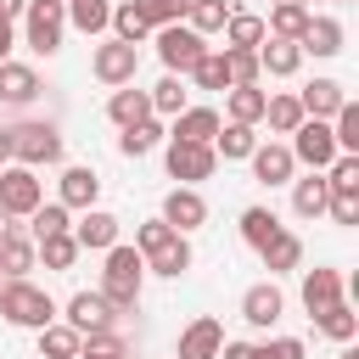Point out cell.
<instances>
[{
  "label": "cell",
  "instance_id": "6da1fadb",
  "mask_svg": "<svg viewBox=\"0 0 359 359\" xmlns=\"http://www.w3.org/2000/svg\"><path fill=\"white\" fill-rule=\"evenodd\" d=\"M135 252L146 258L151 275H180V269H191V241H185L180 230H168L163 219H146V224L135 230Z\"/></svg>",
  "mask_w": 359,
  "mask_h": 359
},
{
  "label": "cell",
  "instance_id": "7a4b0ae2",
  "mask_svg": "<svg viewBox=\"0 0 359 359\" xmlns=\"http://www.w3.org/2000/svg\"><path fill=\"white\" fill-rule=\"evenodd\" d=\"M140 280H146V258L135 247H107V269H101V297L112 303V314H129L140 303Z\"/></svg>",
  "mask_w": 359,
  "mask_h": 359
},
{
  "label": "cell",
  "instance_id": "3957f363",
  "mask_svg": "<svg viewBox=\"0 0 359 359\" xmlns=\"http://www.w3.org/2000/svg\"><path fill=\"white\" fill-rule=\"evenodd\" d=\"M0 314H6L11 325L45 331V325L56 320V303H50V292H39V286H28V280H6V286H0Z\"/></svg>",
  "mask_w": 359,
  "mask_h": 359
},
{
  "label": "cell",
  "instance_id": "277c9868",
  "mask_svg": "<svg viewBox=\"0 0 359 359\" xmlns=\"http://www.w3.org/2000/svg\"><path fill=\"white\" fill-rule=\"evenodd\" d=\"M337 157H342V151H337V140H331V123L303 118V123L292 129V163H309L314 174H325Z\"/></svg>",
  "mask_w": 359,
  "mask_h": 359
},
{
  "label": "cell",
  "instance_id": "5b68a950",
  "mask_svg": "<svg viewBox=\"0 0 359 359\" xmlns=\"http://www.w3.org/2000/svg\"><path fill=\"white\" fill-rule=\"evenodd\" d=\"M62 28H67L62 0H28V11H22V34H28V45H34L39 56H50V50L62 45Z\"/></svg>",
  "mask_w": 359,
  "mask_h": 359
},
{
  "label": "cell",
  "instance_id": "8992f818",
  "mask_svg": "<svg viewBox=\"0 0 359 359\" xmlns=\"http://www.w3.org/2000/svg\"><path fill=\"white\" fill-rule=\"evenodd\" d=\"M157 56H163L168 73H191V67L208 56V45H202V34H191L185 22H168V28H157Z\"/></svg>",
  "mask_w": 359,
  "mask_h": 359
},
{
  "label": "cell",
  "instance_id": "52a82bcc",
  "mask_svg": "<svg viewBox=\"0 0 359 359\" xmlns=\"http://www.w3.org/2000/svg\"><path fill=\"white\" fill-rule=\"evenodd\" d=\"M45 202V185L34 180V168H0V213H11V219H28L34 208Z\"/></svg>",
  "mask_w": 359,
  "mask_h": 359
},
{
  "label": "cell",
  "instance_id": "ba28073f",
  "mask_svg": "<svg viewBox=\"0 0 359 359\" xmlns=\"http://www.w3.org/2000/svg\"><path fill=\"white\" fill-rule=\"evenodd\" d=\"M11 157H17L22 168L56 163V157H62V135H56L50 123H22V129H11Z\"/></svg>",
  "mask_w": 359,
  "mask_h": 359
},
{
  "label": "cell",
  "instance_id": "9c48e42d",
  "mask_svg": "<svg viewBox=\"0 0 359 359\" xmlns=\"http://www.w3.org/2000/svg\"><path fill=\"white\" fill-rule=\"evenodd\" d=\"M90 67H95L101 84H118V90H123V84H135V73H140V50L123 45V39H112V45H95V62H90Z\"/></svg>",
  "mask_w": 359,
  "mask_h": 359
},
{
  "label": "cell",
  "instance_id": "30bf717a",
  "mask_svg": "<svg viewBox=\"0 0 359 359\" xmlns=\"http://www.w3.org/2000/svg\"><path fill=\"white\" fill-rule=\"evenodd\" d=\"M213 168H219V157H213V146H191V140H168V174H174L180 185H196V180H213Z\"/></svg>",
  "mask_w": 359,
  "mask_h": 359
},
{
  "label": "cell",
  "instance_id": "8fae6325",
  "mask_svg": "<svg viewBox=\"0 0 359 359\" xmlns=\"http://www.w3.org/2000/svg\"><path fill=\"white\" fill-rule=\"evenodd\" d=\"M112 303L101 297V292H73L67 297V325L79 331V337H95V331H112Z\"/></svg>",
  "mask_w": 359,
  "mask_h": 359
},
{
  "label": "cell",
  "instance_id": "7c38bea8",
  "mask_svg": "<svg viewBox=\"0 0 359 359\" xmlns=\"http://www.w3.org/2000/svg\"><path fill=\"white\" fill-rule=\"evenodd\" d=\"M163 224L185 236V230H196V224H208V202H202V196H196L191 185H174V191L163 196Z\"/></svg>",
  "mask_w": 359,
  "mask_h": 359
},
{
  "label": "cell",
  "instance_id": "4fadbf2b",
  "mask_svg": "<svg viewBox=\"0 0 359 359\" xmlns=\"http://www.w3.org/2000/svg\"><path fill=\"white\" fill-rule=\"evenodd\" d=\"M219 348H224V325L213 314H196L180 331V359H219Z\"/></svg>",
  "mask_w": 359,
  "mask_h": 359
},
{
  "label": "cell",
  "instance_id": "5bb4252c",
  "mask_svg": "<svg viewBox=\"0 0 359 359\" xmlns=\"http://www.w3.org/2000/svg\"><path fill=\"white\" fill-rule=\"evenodd\" d=\"M280 309H286V297H280V286H269V280H258V286L241 292V320H247V325H275Z\"/></svg>",
  "mask_w": 359,
  "mask_h": 359
},
{
  "label": "cell",
  "instance_id": "9a60e30c",
  "mask_svg": "<svg viewBox=\"0 0 359 359\" xmlns=\"http://www.w3.org/2000/svg\"><path fill=\"white\" fill-rule=\"evenodd\" d=\"M67 236H73L79 247H101V252H107V247H118V219L101 213V208H84V219H79Z\"/></svg>",
  "mask_w": 359,
  "mask_h": 359
},
{
  "label": "cell",
  "instance_id": "2e32d148",
  "mask_svg": "<svg viewBox=\"0 0 359 359\" xmlns=\"http://www.w3.org/2000/svg\"><path fill=\"white\" fill-rule=\"evenodd\" d=\"M331 303H342V275L337 269H309L303 275V309L309 314H325Z\"/></svg>",
  "mask_w": 359,
  "mask_h": 359
},
{
  "label": "cell",
  "instance_id": "e0dca14e",
  "mask_svg": "<svg viewBox=\"0 0 359 359\" xmlns=\"http://www.w3.org/2000/svg\"><path fill=\"white\" fill-rule=\"evenodd\" d=\"M342 101H348V95H342V84H337V79H314V84L297 95L303 118H320V123H325V118H337V107H342Z\"/></svg>",
  "mask_w": 359,
  "mask_h": 359
},
{
  "label": "cell",
  "instance_id": "ac0fdd59",
  "mask_svg": "<svg viewBox=\"0 0 359 359\" xmlns=\"http://www.w3.org/2000/svg\"><path fill=\"white\" fill-rule=\"evenodd\" d=\"M213 135H219V112H213V107H185V112L174 118V140L213 146Z\"/></svg>",
  "mask_w": 359,
  "mask_h": 359
},
{
  "label": "cell",
  "instance_id": "d6986e66",
  "mask_svg": "<svg viewBox=\"0 0 359 359\" xmlns=\"http://www.w3.org/2000/svg\"><path fill=\"white\" fill-rule=\"evenodd\" d=\"M247 163H252V174H258L264 185H286L292 168H297V163H292V146H252Z\"/></svg>",
  "mask_w": 359,
  "mask_h": 359
},
{
  "label": "cell",
  "instance_id": "ffe728a7",
  "mask_svg": "<svg viewBox=\"0 0 359 359\" xmlns=\"http://www.w3.org/2000/svg\"><path fill=\"white\" fill-rule=\"evenodd\" d=\"M0 269H6L11 280H22V275L34 269V241L22 236V224H6V236H0Z\"/></svg>",
  "mask_w": 359,
  "mask_h": 359
},
{
  "label": "cell",
  "instance_id": "44dd1931",
  "mask_svg": "<svg viewBox=\"0 0 359 359\" xmlns=\"http://www.w3.org/2000/svg\"><path fill=\"white\" fill-rule=\"evenodd\" d=\"M34 95H39L34 67H22V62H0V101H6V107H28Z\"/></svg>",
  "mask_w": 359,
  "mask_h": 359
},
{
  "label": "cell",
  "instance_id": "7402d4cb",
  "mask_svg": "<svg viewBox=\"0 0 359 359\" xmlns=\"http://www.w3.org/2000/svg\"><path fill=\"white\" fill-rule=\"evenodd\" d=\"M95 196H101V180H95V168H62V208H95Z\"/></svg>",
  "mask_w": 359,
  "mask_h": 359
},
{
  "label": "cell",
  "instance_id": "603a6c76",
  "mask_svg": "<svg viewBox=\"0 0 359 359\" xmlns=\"http://www.w3.org/2000/svg\"><path fill=\"white\" fill-rule=\"evenodd\" d=\"M297 50H314V56H337V50H342V22H337V17H309V28H303Z\"/></svg>",
  "mask_w": 359,
  "mask_h": 359
},
{
  "label": "cell",
  "instance_id": "cb8c5ba5",
  "mask_svg": "<svg viewBox=\"0 0 359 359\" xmlns=\"http://www.w3.org/2000/svg\"><path fill=\"white\" fill-rule=\"evenodd\" d=\"M303 67V50H297V39H269V45H258V73H275V79H286V73H297Z\"/></svg>",
  "mask_w": 359,
  "mask_h": 359
},
{
  "label": "cell",
  "instance_id": "d4e9b609",
  "mask_svg": "<svg viewBox=\"0 0 359 359\" xmlns=\"http://www.w3.org/2000/svg\"><path fill=\"white\" fill-rule=\"evenodd\" d=\"M107 118L118 123V129H129V123H146L151 118V101H146V90H112V101H107Z\"/></svg>",
  "mask_w": 359,
  "mask_h": 359
},
{
  "label": "cell",
  "instance_id": "484cf974",
  "mask_svg": "<svg viewBox=\"0 0 359 359\" xmlns=\"http://www.w3.org/2000/svg\"><path fill=\"white\" fill-rule=\"evenodd\" d=\"M224 39H230V50H258V45H264V17L230 11V17H224Z\"/></svg>",
  "mask_w": 359,
  "mask_h": 359
},
{
  "label": "cell",
  "instance_id": "4316f807",
  "mask_svg": "<svg viewBox=\"0 0 359 359\" xmlns=\"http://www.w3.org/2000/svg\"><path fill=\"white\" fill-rule=\"evenodd\" d=\"M325 202H331L325 174H309V180H297V185H292V208H297L303 219H320V213H325Z\"/></svg>",
  "mask_w": 359,
  "mask_h": 359
},
{
  "label": "cell",
  "instance_id": "83f0119b",
  "mask_svg": "<svg viewBox=\"0 0 359 359\" xmlns=\"http://www.w3.org/2000/svg\"><path fill=\"white\" fill-rule=\"evenodd\" d=\"M258 252H264V269H269V275H286V269H297V258H303V241H297L292 230H280V236H275V241H264Z\"/></svg>",
  "mask_w": 359,
  "mask_h": 359
},
{
  "label": "cell",
  "instance_id": "f1b7e54d",
  "mask_svg": "<svg viewBox=\"0 0 359 359\" xmlns=\"http://www.w3.org/2000/svg\"><path fill=\"white\" fill-rule=\"evenodd\" d=\"M252 146H258L252 123H219L213 135V157H252Z\"/></svg>",
  "mask_w": 359,
  "mask_h": 359
},
{
  "label": "cell",
  "instance_id": "f546056e",
  "mask_svg": "<svg viewBox=\"0 0 359 359\" xmlns=\"http://www.w3.org/2000/svg\"><path fill=\"white\" fill-rule=\"evenodd\" d=\"M79 348H84V337L73 325H45L39 331V359H79Z\"/></svg>",
  "mask_w": 359,
  "mask_h": 359
},
{
  "label": "cell",
  "instance_id": "4dcf8cb0",
  "mask_svg": "<svg viewBox=\"0 0 359 359\" xmlns=\"http://www.w3.org/2000/svg\"><path fill=\"white\" fill-rule=\"evenodd\" d=\"M224 17H230V0H191L185 6V28L191 34H219Z\"/></svg>",
  "mask_w": 359,
  "mask_h": 359
},
{
  "label": "cell",
  "instance_id": "1f68e13d",
  "mask_svg": "<svg viewBox=\"0 0 359 359\" xmlns=\"http://www.w3.org/2000/svg\"><path fill=\"white\" fill-rule=\"evenodd\" d=\"M62 11H67V22H73L79 34H101V28L112 22V6H107V0H67Z\"/></svg>",
  "mask_w": 359,
  "mask_h": 359
},
{
  "label": "cell",
  "instance_id": "d6a6232c",
  "mask_svg": "<svg viewBox=\"0 0 359 359\" xmlns=\"http://www.w3.org/2000/svg\"><path fill=\"white\" fill-rule=\"evenodd\" d=\"M264 90L258 84H230V123H258L264 118Z\"/></svg>",
  "mask_w": 359,
  "mask_h": 359
},
{
  "label": "cell",
  "instance_id": "836d02e7",
  "mask_svg": "<svg viewBox=\"0 0 359 359\" xmlns=\"http://www.w3.org/2000/svg\"><path fill=\"white\" fill-rule=\"evenodd\" d=\"M280 236V219L269 213V208H247L241 213V241L247 247H264V241H275Z\"/></svg>",
  "mask_w": 359,
  "mask_h": 359
},
{
  "label": "cell",
  "instance_id": "e575fe53",
  "mask_svg": "<svg viewBox=\"0 0 359 359\" xmlns=\"http://www.w3.org/2000/svg\"><path fill=\"white\" fill-rule=\"evenodd\" d=\"M107 28H112V34H118V39H123V45H135V50H140V39H146V34H151V22H146V17H140V6H118V11H112V22H107Z\"/></svg>",
  "mask_w": 359,
  "mask_h": 359
},
{
  "label": "cell",
  "instance_id": "d590c367",
  "mask_svg": "<svg viewBox=\"0 0 359 359\" xmlns=\"http://www.w3.org/2000/svg\"><path fill=\"white\" fill-rule=\"evenodd\" d=\"M303 28H309V11L303 6H275V17L264 22L269 39H303Z\"/></svg>",
  "mask_w": 359,
  "mask_h": 359
},
{
  "label": "cell",
  "instance_id": "8d00e7d4",
  "mask_svg": "<svg viewBox=\"0 0 359 359\" xmlns=\"http://www.w3.org/2000/svg\"><path fill=\"white\" fill-rule=\"evenodd\" d=\"M264 118H269L275 135H292V129L303 123V107H297V95H269V101H264Z\"/></svg>",
  "mask_w": 359,
  "mask_h": 359
},
{
  "label": "cell",
  "instance_id": "74e56055",
  "mask_svg": "<svg viewBox=\"0 0 359 359\" xmlns=\"http://www.w3.org/2000/svg\"><path fill=\"white\" fill-rule=\"evenodd\" d=\"M314 325H320L325 337H337V342H353V331H359V314H353L348 303H331L325 314H314Z\"/></svg>",
  "mask_w": 359,
  "mask_h": 359
},
{
  "label": "cell",
  "instance_id": "f35d334b",
  "mask_svg": "<svg viewBox=\"0 0 359 359\" xmlns=\"http://www.w3.org/2000/svg\"><path fill=\"white\" fill-rule=\"evenodd\" d=\"M146 101H151V112H163V118H180V112H185V84L168 73L157 90H146Z\"/></svg>",
  "mask_w": 359,
  "mask_h": 359
},
{
  "label": "cell",
  "instance_id": "ab89813d",
  "mask_svg": "<svg viewBox=\"0 0 359 359\" xmlns=\"http://www.w3.org/2000/svg\"><path fill=\"white\" fill-rule=\"evenodd\" d=\"M28 219H34V241H45V236H67V230H73V224H67V208H62V202H39V208H34Z\"/></svg>",
  "mask_w": 359,
  "mask_h": 359
},
{
  "label": "cell",
  "instance_id": "60d3db41",
  "mask_svg": "<svg viewBox=\"0 0 359 359\" xmlns=\"http://www.w3.org/2000/svg\"><path fill=\"white\" fill-rule=\"evenodd\" d=\"M157 135H163V129H157L151 118H146V123H129V129L118 135V151H123V157H146V151L157 146Z\"/></svg>",
  "mask_w": 359,
  "mask_h": 359
},
{
  "label": "cell",
  "instance_id": "b9f144b4",
  "mask_svg": "<svg viewBox=\"0 0 359 359\" xmlns=\"http://www.w3.org/2000/svg\"><path fill=\"white\" fill-rule=\"evenodd\" d=\"M34 252L45 258V269H73V258H79V241H73V236H45Z\"/></svg>",
  "mask_w": 359,
  "mask_h": 359
},
{
  "label": "cell",
  "instance_id": "7bdbcfd3",
  "mask_svg": "<svg viewBox=\"0 0 359 359\" xmlns=\"http://www.w3.org/2000/svg\"><path fill=\"white\" fill-rule=\"evenodd\" d=\"M191 79H196V90H230V73H224V56H219V50H208V56L191 67Z\"/></svg>",
  "mask_w": 359,
  "mask_h": 359
},
{
  "label": "cell",
  "instance_id": "ee69618b",
  "mask_svg": "<svg viewBox=\"0 0 359 359\" xmlns=\"http://www.w3.org/2000/svg\"><path fill=\"white\" fill-rule=\"evenodd\" d=\"M135 6H140V17L151 28H168V22H185V6L191 0H135Z\"/></svg>",
  "mask_w": 359,
  "mask_h": 359
},
{
  "label": "cell",
  "instance_id": "f6af8a7d",
  "mask_svg": "<svg viewBox=\"0 0 359 359\" xmlns=\"http://www.w3.org/2000/svg\"><path fill=\"white\" fill-rule=\"evenodd\" d=\"M230 84H258V50H224Z\"/></svg>",
  "mask_w": 359,
  "mask_h": 359
},
{
  "label": "cell",
  "instance_id": "bcb514c9",
  "mask_svg": "<svg viewBox=\"0 0 359 359\" xmlns=\"http://www.w3.org/2000/svg\"><path fill=\"white\" fill-rule=\"evenodd\" d=\"M79 359H129V348H123L112 331H95V337L79 348Z\"/></svg>",
  "mask_w": 359,
  "mask_h": 359
},
{
  "label": "cell",
  "instance_id": "7dc6e473",
  "mask_svg": "<svg viewBox=\"0 0 359 359\" xmlns=\"http://www.w3.org/2000/svg\"><path fill=\"white\" fill-rule=\"evenodd\" d=\"M325 185H331V191H359V157H337V163L325 168Z\"/></svg>",
  "mask_w": 359,
  "mask_h": 359
},
{
  "label": "cell",
  "instance_id": "c3c4849f",
  "mask_svg": "<svg viewBox=\"0 0 359 359\" xmlns=\"http://www.w3.org/2000/svg\"><path fill=\"white\" fill-rule=\"evenodd\" d=\"M325 213H331L337 224H359V191H331Z\"/></svg>",
  "mask_w": 359,
  "mask_h": 359
},
{
  "label": "cell",
  "instance_id": "681fc988",
  "mask_svg": "<svg viewBox=\"0 0 359 359\" xmlns=\"http://www.w3.org/2000/svg\"><path fill=\"white\" fill-rule=\"evenodd\" d=\"M252 359H303L297 337H275V342H252Z\"/></svg>",
  "mask_w": 359,
  "mask_h": 359
},
{
  "label": "cell",
  "instance_id": "f907efd6",
  "mask_svg": "<svg viewBox=\"0 0 359 359\" xmlns=\"http://www.w3.org/2000/svg\"><path fill=\"white\" fill-rule=\"evenodd\" d=\"M28 11V0H0V22H17Z\"/></svg>",
  "mask_w": 359,
  "mask_h": 359
},
{
  "label": "cell",
  "instance_id": "816d5d0a",
  "mask_svg": "<svg viewBox=\"0 0 359 359\" xmlns=\"http://www.w3.org/2000/svg\"><path fill=\"white\" fill-rule=\"evenodd\" d=\"M11 56V22H0V62Z\"/></svg>",
  "mask_w": 359,
  "mask_h": 359
},
{
  "label": "cell",
  "instance_id": "f5cc1de1",
  "mask_svg": "<svg viewBox=\"0 0 359 359\" xmlns=\"http://www.w3.org/2000/svg\"><path fill=\"white\" fill-rule=\"evenodd\" d=\"M6 157H11V129H0V168H6Z\"/></svg>",
  "mask_w": 359,
  "mask_h": 359
},
{
  "label": "cell",
  "instance_id": "db71d44e",
  "mask_svg": "<svg viewBox=\"0 0 359 359\" xmlns=\"http://www.w3.org/2000/svg\"><path fill=\"white\" fill-rule=\"evenodd\" d=\"M280 6H303V0H280Z\"/></svg>",
  "mask_w": 359,
  "mask_h": 359
},
{
  "label": "cell",
  "instance_id": "11a10c76",
  "mask_svg": "<svg viewBox=\"0 0 359 359\" xmlns=\"http://www.w3.org/2000/svg\"><path fill=\"white\" fill-rule=\"evenodd\" d=\"M62 6H67V0H62Z\"/></svg>",
  "mask_w": 359,
  "mask_h": 359
},
{
  "label": "cell",
  "instance_id": "9f6ffc18",
  "mask_svg": "<svg viewBox=\"0 0 359 359\" xmlns=\"http://www.w3.org/2000/svg\"><path fill=\"white\" fill-rule=\"evenodd\" d=\"M348 359H353V353H348Z\"/></svg>",
  "mask_w": 359,
  "mask_h": 359
}]
</instances>
